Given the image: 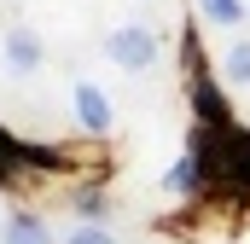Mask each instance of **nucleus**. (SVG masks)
<instances>
[{
	"label": "nucleus",
	"mask_w": 250,
	"mask_h": 244,
	"mask_svg": "<svg viewBox=\"0 0 250 244\" xmlns=\"http://www.w3.org/2000/svg\"><path fill=\"white\" fill-rule=\"evenodd\" d=\"M111 59L123 64V70H146V64L157 59V35L140 29V23H134V29H117V35H111Z\"/></svg>",
	"instance_id": "1"
},
{
	"label": "nucleus",
	"mask_w": 250,
	"mask_h": 244,
	"mask_svg": "<svg viewBox=\"0 0 250 244\" xmlns=\"http://www.w3.org/2000/svg\"><path fill=\"white\" fill-rule=\"evenodd\" d=\"M6 64H12L18 76H35V70L47 64V47H41L29 29H12V35H6Z\"/></svg>",
	"instance_id": "2"
},
{
	"label": "nucleus",
	"mask_w": 250,
	"mask_h": 244,
	"mask_svg": "<svg viewBox=\"0 0 250 244\" xmlns=\"http://www.w3.org/2000/svg\"><path fill=\"white\" fill-rule=\"evenodd\" d=\"M76 111L87 122V134H105V128H111V105H105V93H99L93 81H76Z\"/></svg>",
	"instance_id": "3"
},
{
	"label": "nucleus",
	"mask_w": 250,
	"mask_h": 244,
	"mask_svg": "<svg viewBox=\"0 0 250 244\" xmlns=\"http://www.w3.org/2000/svg\"><path fill=\"white\" fill-rule=\"evenodd\" d=\"M0 244H59V239H53L35 215H12V221L0 227Z\"/></svg>",
	"instance_id": "4"
},
{
	"label": "nucleus",
	"mask_w": 250,
	"mask_h": 244,
	"mask_svg": "<svg viewBox=\"0 0 250 244\" xmlns=\"http://www.w3.org/2000/svg\"><path fill=\"white\" fill-rule=\"evenodd\" d=\"M198 12H204L215 29H239V23H245V0H198Z\"/></svg>",
	"instance_id": "5"
},
{
	"label": "nucleus",
	"mask_w": 250,
	"mask_h": 244,
	"mask_svg": "<svg viewBox=\"0 0 250 244\" xmlns=\"http://www.w3.org/2000/svg\"><path fill=\"white\" fill-rule=\"evenodd\" d=\"M221 70H227V81H233V87H250V41H233V47H227V59H221Z\"/></svg>",
	"instance_id": "6"
},
{
	"label": "nucleus",
	"mask_w": 250,
	"mask_h": 244,
	"mask_svg": "<svg viewBox=\"0 0 250 244\" xmlns=\"http://www.w3.org/2000/svg\"><path fill=\"white\" fill-rule=\"evenodd\" d=\"M163 186H169V192H192V186H198V157H181V163H169V175H163Z\"/></svg>",
	"instance_id": "7"
},
{
	"label": "nucleus",
	"mask_w": 250,
	"mask_h": 244,
	"mask_svg": "<svg viewBox=\"0 0 250 244\" xmlns=\"http://www.w3.org/2000/svg\"><path fill=\"white\" fill-rule=\"evenodd\" d=\"M64 244H117V239H111L105 227H76V233H70Z\"/></svg>",
	"instance_id": "8"
},
{
	"label": "nucleus",
	"mask_w": 250,
	"mask_h": 244,
	"mask_svg": "<svg viewBox=\"0 0 250 244\" xmlns=\"http://www.w3.org/2000/svg\"><path fill=\"white\" fill-rule=\"evenodd\" d=\"M76 209H82V215H99V209H105V198H99V192H82V198H76Z\"/></svg>",
	"instance_id": "9"
}]
</instances>
